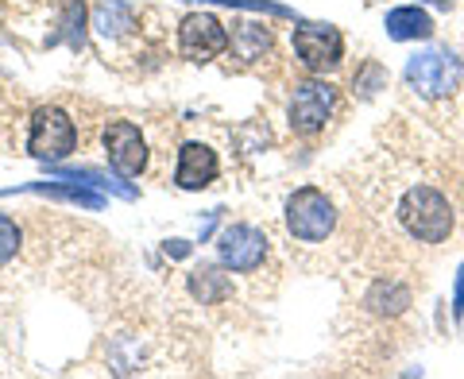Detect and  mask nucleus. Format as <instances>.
Here are the masks:
<instances>
[{
  "label": "nucleus",
  "mask_w": 464,
  "mask_h": 379,
  "mask_svg": "<svg viewBox=\"0 0 464 379\" xmlns=\"http://www.w3.org/2000/svg\"><path fill=\"white\" fill-rule=\"evenodd\" d=\"M209 5H225V8H252V12H271V16H290V8L271 5V0H209Z\"/></svg>",
  "instance_id": "obj_21"
},
{
  "label": "nucleus",
  "mask_w": 464,
  "mask_h": 379,
  "mask_svg": "<svg viewBox=\"0 0 464 379\" xmlns=\"http://www.w3.org/2000/svg\"><path fill=\"white\" fill-rule=\"evenodd\" d=\"M105 155L109 167L121 174V179H136L148 167V140L132 121H109L105 128Z\"/></svg>",
  "instance_id": "obj_8"
},
{
  "label": "nucleus",
  "mask_w": 464,
  "mask_h": 379,
  "mask_svg": "<svg viewBox=\"0 0 464 379\" xmlns=\"http://www.w3.org/2000/svg\"><path fill=\"white\" fill-rule=\"evenodd\" d=\"M237 32L228 35V47L237 51L244 63H256V58H264L271 51V32L264 24H232Z\"/></svg>",
  "instance_id": "obj_13"
},
{
  "label": "nucleus",
  "mask_w": 464,
  "mask_h": 379,
  "mask_svg": "<svg viewBox=\"0 0 464 379\" xmlns=\"http://www.w3.org/2000/svg\"><path fill=\"white\" fill-rule=\"evenodd\" d=\"M78 148V128L74 121L54 109V105H43L32 112V128H27V151H32L35 159H43V163H58V159L74 155Z\"/></svg>",
  "instance_id": "obj_4"
},
{
  "label": "nucleus",
  "mask_w": 464,
  "mask_h": 379,
  "mask_svg": "<svg viewBox=\"0 0 464 379\" xmlns=\"http://www.w3.org/2000/svg\"><path fill=\"white\" fill-rule=\"evenodd\" d=\"M20 194H43V198H58V201H70V206H85V209H101L105 198L93 194V190L78 186L74 179L70 182H32V186H16Z\"/></svg>",
  "instance_id": "obj_12"
},
{
  "label": "nucleus",
  "mask_w": 464,
  "mask_h": 379,
  "mask_svg": "<svg viewBox=\"0 0 464 379\" xmlns=\"http://www.w3.org/2000/svg\"><path fill=\"white\" fill-rule=\"evenodd\" d=\"M225 47H228V32L217 16H209V12H194V16L182 20V27H179L182 58H190V63H213Z\"/></svg>",
  "instance_id": "obj_9"
},
{
  "label": "nucleus",
  "mask_w": 464,
  "mask_h": 379,
  "mask_svg": "<svg viewBox=\"0 0 464 379\" xmlns=\"http://www.w3.org/2000/svg\"><path fill=\"white\" fill-rule=\"evenodd\" d=\"M295 54L310 74H329L344 58V35L333 24H298L295 27Z\"/></svg>",
  "instance_id": "obj_5"
},
{
  "label": "nucleus",
  "mask_w": 464,
  "mask_h": 379,
  "mask_svg": "<svg viewBox=\"0 0 464 379\" xmlns=\"http://www.w3.org/2000/svg\"><path fill=\"white\" fill-rule=\"evenodd\" d=\"M217 174H221V163H217L213 148H206V143H182L179 167H174V186L179 190H206V186H213Z\"/></svg>",
  "instance_id": "obj_10"
},
{
  "label": "nucleus",
  "mask_w": 464,
  "mask_h": 379,
  "mask_svg": "<svg viewBox=\"0 0 464 379\" xmlns=\"http://www.w3.org/2000/svg\"><path fill=\"white\" fill-rule=\"evenodd\" d=\"M54 174H58V179H74V182H90V186H101V190H116V194H121V198H128V201H132L136 198V190L132 186H124V182H109L105 179V174H101V170H93V167H54Z\"/></svg>",
  "instance_id": "obj_16"
},
{
  "label": "nucleus",
  "mask_w": 464,
  "mask_h": 379,
  "mask_svg": "<svg viewBox=\"0 0 464 379\" xmlns=\"http://www.w3.org/2000/svg\"><path fill=\"white\" fill-rule=\"evenodd\" d=\"M368 306L375 314H387V317H395V314H402L406 306H411V290H406L402 283H375L372 287V295H368Z\"/></svg>",
  "instance_id": "obj_15"
},
{
  "label": "nucleus",
  "mask_w": 464,
  "mask_h": 379,
  "mask_svg": "<svg viewBox=\"0 0 464 379\" xmlns=\"http://www.w3.org/2000/svg\"><path fill=\"white\" fill-rule=\"evenodd\" d=\"M194 295L201 302H217V298H225L228 295V283H225V275H217V271H194Z\"/></svg>",
  "instance_id": "obj_18"
},
{
  "label": "nucleus",
  "mask_w": 464,
  "mask_h": 379,
  "mask_svg": "<svg viewBox=\"0 0 464 379\" xmlns=\"http://www.w3.org/2000/svg\"><path fill=\"white\" fill-rule=\"evenodd\" d=\"M283 221L286 232L302 244H322L333 228H337V209L325 190L317 186H298L295 194L286 198V209H283Z\"/></svg>",
  "instance_id": "obj_3"
},
{
  "label": "nucleus",
  "mask_w": 464,
  "mask_h": 379,
  "mask_svg": "<svg viewBox=\"0 0 464 379\" xmlns=\"http://www.w3.org/2000/svg\"><path fill=\"white\" fill-rule=\"evenodd\" d=\"M399 225L418 244H445L457 228V217L438 186H411L399 201Z\"/></svg>",
  "instance_id": "obj_1"
},
{
  "label": "nucleus",
  "mask_w": 464,
  "mask_h": 379,
  "mask_svg": "<svg viewBox=\"0 0 464 379\" xmlns=\"http://www.w3.org/2000/svg\"><path fill=\"white\" fill-rule=\"evenodd\" d=\"M406 90H414L422 101H445L460 90L464 82V66L453 51H441V47H430V51H418L406 58Z\"/></svg>",
  "instance_id": "obj_2"
},
{
  "label": "nucleus",
  "mask_w": 464,
  "mask_h": 379,
  "mask_svg": "<svg viewBox=\"0 0 464 379\" xmlns=\"http://www.w3.org/2000/svg\"><path fill=\"white\" fill-rule=\"evenodd\" d=\"M383 32H387V39H395V43L430 39L433 35V16H430L426 8H418V5H399V8L387 12Z\"/></svg>",
  "instance_id": "obj_11"
},
{
  "label": "nucleus",
  "mask_w": 464,
  "mask_h": 379,
  "mask_svg": "<svg viewBox=\"0 0 464 379\" xmlns=\"http://www.w3.org/2000/svg\"><path fill=\"white\" fill-rule=\"evenodd\" d=\"M167 252H170V256H186V244H182V240H170Z\"/></svg>",
  "instance_id": "obj_23"
},
{
  "label": "nucleus",
  "mask_w": 464,
  "mask_h": 379,
  "mask_svg": "<svg viewBox=\"0 0 464 379\" xmlns=\"http://www.w3.org/2000/svg\"><path fill=\"white\" fill-rule=\"evenodd\" d=\"M333 109H337V90H333L329 82H302L295 97H290V128H295L298 136H317L322 128L329 124Z\"/></svg>",
  "instance_id": "obj_6"
},
{
  "label": "nucleus",
  "mask_w": 464,
  "mask_h": 379,
  "mask_svg": "<svg viewBox=\"0 0 464 379\" xmlns=\"http://www.w3.org/2000/svg\"><path fill=\"white\" fill-rule=\"evenodd\" d=\"M383 85H387V70L380 63H364V70L353 78V90H360L364 97H372L375 90H383Z\"/></svg>",
  "instance_id": "obj_20"
},
{
  "label": "nucleus",
  "mask_w": 464,
  "mask_h": 379,
  "mask_svg": "<svg viewBox=\"0 0 464 379\" xmlns=\"http://www.w3.org/2000/svg\"><path fill=\"white\" fill-rule=\"evenodd\" d=\"M20 244H24V232H20V225L12 221V217L0 213V267H5L8 259H16Z\"/></svg>",
  "instance_id": "obj_19"
},
{
  "label": "nucleus",
  "mask_w": 464,
  "mask_h": 379,
  "mask_svg": "<svg viewBox=\"0 0 464 379\" xmlns=\"http://www.w3.org/2000/svg\"><path fill=\"white\" fill-rule=\"evenodd\" d=\"M453 322H464V259H460L457 283H453Z\"/></svg>",
  "instance_id": "obj_22"
},
{
  "label": "nucleus",
  "mask_w": 464,
  "mask_h": 379,
  "mask_svg": "<svg viewBox=\"0 0 464 379\" xmlns=\"http://www.w3.org/2000/svg\"><path fill=\"white\" fill-rule=\"evenodd\" d=\"M426 5H438V8H453V0H426Z\"/></svg>",
  "instance_id": "obj_24"
},
{
  "label": "nucleus",
  "mask_w": 464,
  "mask_h": 379,
  "mask_svg": "<svg viewBox=\"0 0 464 379\" xmlns=\"http://www.w3.org/2000/svg\"><path fill=\"white\" fill-rule=\"evenodd\" d=\"M82 27H85V5H82V0H70V5H66V12H63V32H58L51 43H58V39H66L70 43V47H82V39H85V32H82Z\"/></svg>",
  "instance_id": "obj_17"
},
{
  "label": "nucleus",
  "mask_w": 464,
  "mask_h": 379,
  "mask_svg": "<svg viewBox=\"0 0 464 379\" xmlns=\"http://www.w3.org/2000/svg\"><path fill=\"white\" fill-rule=\"evenodd\" d=\"M217 256H221V264L228 271L248 275L267 259V232L256 225H244V221L228 225L221 237H217Z\"/></svg>",
  "instance_id": "obj_7"
},
{
  "label": "nucleus",
  "mask_w": 464,
  "mask_h": 379,
  "mask_svg": "<svg viewBox=\"0 0 464 379\" xmlns=\"http://www.w3.org/2000/svg\"><path fill=\"white\" fill-rule=\"evenodd\" d=\"M93 27L105 39H116V35H124L128 27H136V12L128 5H121V0H101L97 16H93Z\"/></svg>",
  "instance_id": "obj_14"
}]
</instances>
